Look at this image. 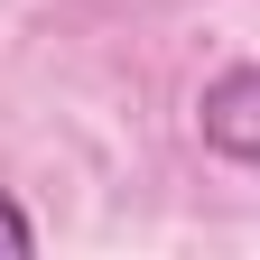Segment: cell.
Here are the masks:
<instances>
[{"label": "cell", "instance_id": "2", "mask_svg": "<svg viewBox=\"0 0 260 260\" xmlns=\"http://www.w3.org/2000/svg\"><path fill=\"white\" fill-rule=\"evenodd\" d=\"M28 251H38V223H28L10 195H0V260H28Z\"/></svg>", "mask_w": 260, "mask_h": 260}, {"label": "cell", "instance_id": "1", "mask_svg": "<svg viewBox=\"0 0 260 260\" xmlns=\"http://www.w3.org/2000/svg\"><path fill=\"white\" fill-rule=\"evenodd\" d=\"M195 130H205V149L242 158L260 168V65H233V75L205 84V103H195Z\"/></svg>", "mask_w": 260, "mask_h": 260}]
</instances>
